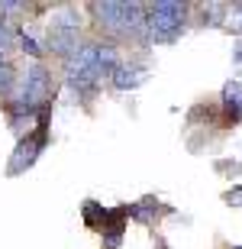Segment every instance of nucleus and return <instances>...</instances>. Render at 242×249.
<instances>
[{"instance_id": "obj_6", "label": "nucleus", "mask_w": 242, "mask_h": 249, "mask_svg": "<svg viewBox=\"0 0 242 249\" xmlns=\"http://www.w3.org/2000/svg\"><path fill=\"white\" fill-rule=\"evenodd\" d=\"M78 26H81V17H78L75 10H65V13H58L52 17V26H48V52H55V55L68 58L75 52L81 42H78Z\"/></svg>"}, {"instance_id": "obj_7", "label": "nucleus", "mask_w": 242, "mask_h": 249, "mask_svg": "<svg viewBox=\"0 0 242 249\" xmlns=\"http://www.w3.org/2000/svg\"><path fill=\"white\" fill-rule=\"evenodd\" d=\"M145 78H149V65L142 62H120L110 71V84L116 91H136L139 84H145Z\"/></svg>"}, {"instance_id": "obj_12", "label": "nucleus", "mask_w": 242, "mask_h": 249, "mask_svg": "<svg viewBox=\"0 0 242 249\" xmlns=\"http://www.w3.org/2000/svg\"><path fill=\"white\" fill-rule=\"evenodd\" d=\"M223 26H226V29H233V33H242V3H233V7H226Z\"/></svg>"}, {"instance_id": "obj_8", "label": "nucleus", "mask_w": 242, "mask_h": 249, "mask_svg": "<svg viewBox=\"0 0 242 249\" xmlns=\"http://www.w3.org/2000/svg\"><path fill=\"white\" fill-rule=\"evenodd\" d=\"M220 104H223V117L229 123H239L242 120V84L239 81H229L220 94Z\"/></svg>"}, {"instance_id": "obj_15", "label": "nucleus", "mask_w": 242, "mask_h": 249, "mask_svg": "<svg viewBox=\"0 0 242 249\" xmlns=\"http://www.w3.org/2000/svg\"><path fill=\"white\" fill-rule=\"evenodd\" d=\"M10 42H13V29H10L7 19L0 17V58H3V52L10 49Z\"/></svg>"}, {"instance_id": "obj_2", "label": "nucleus", "mask_w": 242, "mask_h": 249, "mask_svg": "<svg viewBox=\"0 0 242 249\" xmlns=\"http://www.w3.org/2000/svg\"><path fill=\"white\" fill-rule=\"evenodd\" d=\"M65 78H68V88L75 94L91 97V94L97 91L100 78H103L100 42H81V46L65 58Z\"/></svg>"}, {"instance_id": "obj_1", "label": "nucleus", "mask_w": 242, "mask_h": 249, "mask_svg": "<svg viewBox=\"0 0 242 249\" xmlns=\"http://www.w3.org/2000/svg\"><path fill=\"white\" fill-rule=\"evenodd\" d=\"M91 10L97 13V23L103 26V33H110L116 39H136V42H149V26H145V10L139 3H91Z\"/></svg>"}, {"instance_id": "obj_5", "label": "nucleus", "mask_w": 242, "mask_h": 249, "mask_svg": "<svg viewBox=\"0 0 242 249\" xmlns=\"http://www.w3.org/2000/svg\"><path fill=\"white\" fill-rule=\"evenodd\" d=\"M46 142H48V107H46V110H39V126L32 129V133H26V136L16 142L13 156H10L7 172H10V175H23L26 168H32V165H36V159L42 156Z\"/></svg>"}, {"instance_id": "obj_17", "label": "nucleus", "mask_w": 242, "mask_h": 249, "mask_svg": "<svg viewBox=\"0 0 242 249\" xmlns=\"http://www.w3.org/2000/svg\"><path fill=\"white\" fill-rule=\"evenodd\" d=\"M16 10H23V3H16V0H3L0 3V13H16Z\"/></svg>"}, {"instance_id": "obj_14", "label": "nucleus", "mask_w": 242, "mask_h": 249, "mask_svg": "<svg viewBox=\"0 0 242 249\" xmlns=\"http://www.w3.org/2000/svg\"><path fill=\"white\" fill-rule=\"evenodd\" d=\"M19 49H23V52H29L32 58H42V55H46V49L36 46V39L26 36V33H19Z\"/></svg>"}, {"instance_id": "obj_9", "label": "nucleus", "mask_w": 242, "mask_h": 249, "mask_svg": "<svg viewBox=\"0 0 242 249\" xmlns=\"http://www.w3.org/2000/svg\"><path fill=\"white\" fill-rule=\"evenodd\" d=\"M129 211L132 220H139V223H155V217H159V211L168 213V207H161L155 197H142L139 204H132V207H126Z\"/></svg>"}, {"instance_id": "obj_16", "label": "nucleus", "mask_w": 242, "mask_h": 249, "mask_svg": "<svg viewBox=\"0 0 242 249\" xmlns=\"http://www.w3.org/2000/svg\"><path fill=\"white\" fill-rule=\"evenodd\" d=\"M226 204H236V207H242V188H233V191L226 194Z\"/></svg>"}, {"instance_id": "obj_20", "label": "nucleus", "mask_w": 242, "mask_h": 249, "mask_svg": "<svg viewBox=\"0 0 242 249\" xmlns=\"http://www.w3.org/2000/svg\"><path fill=\"white\" fill-rule=\"evenodd\" d=\"M239 249H242V246H239Z\"/></svg>"}, {"instance_id": "obj_10", "label": "nucleus", "mask_w": 242, "mask_h": 249, "mask_svg": "<svg viewBox=\"0 0 242 249\" xmlns=\"http://www.w3.org/2000/svg\"><path fill=\"white\" fill-rule=\"evenodd\" d=\"M84 223L87 227H110V211L103 207V204H97V201H87L84 204Z\"/></svg>"}, {"instance_id": "obj_4", "label": "nucleus", "mask_w": 242, "mask_h": 249, "mask_svg": "<svg viewBox=\"0 0 242 249\" xmlns=\"http://www.w3.org/2000/svg\"><path fill=\"white\" fill-rule=\"evenodd\" d=\"M145 26H149V42H175V39H181V33L187 26V3L155 0L145 10Z\"/></svg>"}, {"instance_id": "obj_19", "label": "nucleus", "mask_w": 242, "mask_h": 249, "mask_svg": "<svg viewBox=\"0 0 242 249\" xmlns=\"http://www.w3.org/2000/svg\"><path fill=\"white\" fill-rule=\"evenodd\" d=\"M155 249H168V246H165V240H155Z\"/></svg>"}, {"instance_id": "obj_11", "label": "nucleus", "mask_w": 242, "mask_h": 249, "mask_svg": "<svg viewBox=\"0 0 242 249\" xmlns=\"http://www.w3.org/2000/svg\"><path fill=\"white\" fill-rule=\"evenodd\" d=\"M13 81H16V71H13V65H10L7 58H0V97L13 91Z\"/></svg>"}, {"instance_id": "obj_13", "label": "nucleus", "mask_w": 242, "mask_h": 249, "mask_svg": "<svg viewBox=\"0 0 242 249\" xmlns=\"http://www.w3.org/2000/svg\"><path fill=\"white\" fill-rule=\"evenodd\" d=\"M123 230H126V227H107V230H103V249H120Z\"/></svg>"}, {"instance_id": "obj_3", "label": "nucleus", "mask_w": 242, "mask_h": 249, "mask_svg": "<svg viewBox=\"0 0 242 249\" xmlns=\"http://www.w3.org/2000/svg\"><path fill=\"white\" fill-rule=\"evenodd\" d=\"M48 101H52V71L46 65H32V68H26L16 101L10 104V117L16 120L23 113H39L48 107Z\"/></svg>"}, {"instance_id": "obj_18", "label": "nucleus", "mask_w": 242, "mask_h": 249, "mask_svg": "<svg viewBox=\"0 0 242 249\" xmlns=\"http://www.w3.org/2000/svg\"><path fill=\"white\" fill-rule=\"evenodd\" d=\"M233 62H242V42L236 46V55H233Z\"/></svg>"}]
</instances>
